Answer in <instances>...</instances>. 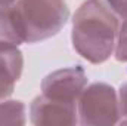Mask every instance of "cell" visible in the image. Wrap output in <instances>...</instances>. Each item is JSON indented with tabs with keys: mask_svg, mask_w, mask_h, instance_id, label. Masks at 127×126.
I'll return each mask as SVG.
<instances>
[{
	"mask_svg": "<svg viewBox=\"0 0 127 126\" xmlns=\"http://www.w3.org/2000/svg\"><path fill=\"white\" fill-rule=\"evenodd\" d=\"M78 123L83 126H111L120 122L118 92L108 83L87 85L77 102Z\"/></svg>",
	"mask_w": 127,
	"mask_h": 126,
	"instance_id": "3957f363",
	"label": "cell"
},
{
	"mask_svg": "<svg viewBox=\"0 0 127 126\" xmlns=\"http://www.w3.org/2000/svg\"><path fill=\"white\" fill-rule=\"evenodd\" d=\"M24 43L16 15L12 6L0 7V48H19Z\"/></svg>",
	"mask_w": 127,
	"mask_h": 126,
	"instance_id": "52a82bcc",
	"label": "cell"
},
{
	"mask_svg": "<svg viewBox=\"0 0 127 126\" xmlns=\"http://www.w3.org/2000/svg\"><path fill=\"white\" fill-rule=\"evenodd\" d=\"M27 107L19 99L0 101V125H25Z\"/></svg>",
	"mask_w": 127,
	"mask_h": 126,
	"instance_id": "ba28073f",
	"label": "cell"
},
{
	"mask_svg": "<svg viewBox=\"0 0 127 126\" xmlns=\"http://www.w3.org/2000/svg\"><path fill=\"white\" fill-rule=\"evenodd\" d=\"M114 57L120 63H127V19H124L120 24L117 43L114 49Z\"/></svg>",
	"mask_w": 127,
	"mask_h": 126,
	"instance_id": "9c48e42d",
	"label": "cell"
},
{
	"mask_svg": "<svg viewBox=\"0 0 127 126\" xmlns=\"http://www.w3.org/2000/svg\"><path fill=\"white\" fill-rule=\"evenodd\" d=\"M16 0H0V7L1 6H12Z\"/></svg>",
	"mask_w": 127,
	"mask_h": 126,
	"instance_id": "7c38bea8",
	"label": "cell"
},
{
	"mask_svg": "<svg viewBox=\"0 0 127 126\" xmlns=\"http://www.w3.org/2000/svg\"><path fill=\"white\" fill-rule=\"evenodd\" d=\"M87 86V74L80 65L59 68L41 80V95L52 101L77 105L78 98Z\"/></svg>",
	"mask_w": 127,
	"mask_h": 126,
	"instance_id": "277c9868",
	"label": "cell"
},
{
	"mask_svg": "<svg viewBox=\"0 0 127 126\" xmlns=\"http://www.w3.org/2000/svg\"><path fill=\"white\" fill-rule=\"evenodd\" d=\"M13 10L24 43H38L56 36L69 18L65 0H16Z\"/></svg>",
	"mask_w": 127,
	"mask_h": 126,
	"instance_id": "7a4b0ae2",
	"label": "cell"
},
{
	"mask_svg": "<svg viewBox=\"0 0 127 126\" xmlns=\"http://www.w3.org/2000/svg\"><path fill=\"white\" fill-rule=\"evenodd\" d=\"M118 18L127 19V0H105Z\"/></svg>",
	"mask_w": 127,
	"mask_h": 126,
	"instance_id": "8fae6325",
	"label": "cell"
},
{
	"mask_svg": "<svg viewBox=\"0 0 127 126\" xmlns=\"http://www.w3.org/2000/svg\"><path fill=\"white\" fill-rule=\"evenodd\" d=\"M118 104H120V122L118 125H127V82L118 89Z\"/></svg>",
	"mask_w": 127,
	"mask_h": 126,
	"instance_id": "30bf717a",
	"label": "cell"
},
{
	"mask_svg": "<svg viewBox=\"0 0 127 126\" xmlns=\"http://www.w3.org/2000/svg\"><path fill=\"white\" fill-rule=\"evenodd\" d=\"M30 122L35 126L77 125V105L52 101L44 95H38L30 104Z\"/></svg>",
	"mask_w": 127,
	"mask_h": 126,
	"instance_id": "5b68a950",
	"label": "cell"
},
{
	"mask_svg": "<svg viewBox=\"0 0 127 126\" xmlns=\"http://www.w3.org/2000/svg\"><path fill=\"white\" fill-rule=\"evenodd\" d=\"M120 19L105 0H84L72 16L74 51L90 64H102L114 55Z\"/></svg>",
	"mask_w": 127,
	"mask_h": 126,
	"instance_id": "6da1fadb",
	"label": "cell"
},
{
	"mask_svg": "<svg viewBox=\"0 0 127 126\" xmlns=\"http://www.w3.org/2000/svg\"><path fill=\"white\" fill-rule=\"evenodd\" d=\"M24 70V55L19 48H0V101L15 91Z\"/></svg>",
	"mask_w": 127,
	"mask_h": 126,
	"instance_id": "8992f818",
	"label": "cell"
}]
</instances>
